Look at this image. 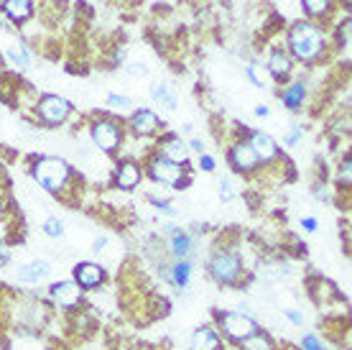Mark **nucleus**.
<instances>
[{
	"mask_svg": "<svg viewBox=\"0 0 352 350\" xmlns=\"http://www.w3.org/2000/svg\"><path fill=\"white\" fill-rule=\"evenodd\" d=\"M245 74L250 77V82L256 85V88H268V74H265L263 64H248L245 67Z\"/></svg>",
	"mask_w": 352,
	"mask_h": 350,
	"instance_id": "nucleus-25",
	"label": "nucleus"
},
{
	"mask_svg": "<svg viewBox=\"0 0 352 350\" xmlns=\"http://www.w3.org/2000/svg\"><path fill=\"white\" fill-rule=\"evenodd\" d=\"M240 350H278L276 348V342H273V338L268 333H253L250 338H245L243 342H238Z\"/></svg>",
	"mask_w": 352,
	"mask_h": 350,
	"instance_id": "nucleus-22",
	"label": "nucleus"
},
{
	"mask_svg": "<svg viewBox=\"0 0 352 350\" xmlns=\"http://www.w3.org/2000/svg\"><path fill=\"white\" fill-rule=\"evenodd\" d=\"M301 6L311 18H319L332 10V0H301Z\"/></svg>",
	"mask_w": 352,
	"mask_h": 350,
	"instance_id": "nucleus-24",
	"label": "nucleus"
},
{
	"mask_svg": "<svg viewBox=\"0 0 352 350\" xmlns=\"http://www.w3.org/2000/svg\"><path fill=\"white\" fill-rule=\"evenodd\" d=\"M143 179V169L135 164V161H118V167H115L113 172V182L118 189H125V192H131V189H135L138 184H141Z\"/></svg>",
	"mask_w": 352,
	"mask_h": 350,
	"instance_id": "nucleus-13",
	"label": "nucleus"
},
{
	"mask_svg": "<svg viewBox=\"0 0 352 350\" xmlns=\"http://www.w3.org/2000/svg\"><path fill=\"white\" fill-rule=\"evenodd\" d=\"M89 138L95 143V149L113 156L123 149V125H118V121H110V118H97L89 125Z\"/></svg>",
	"mask_w": 352,
	"mask_h": 350,
	"instance_id": "nucleus-5",
	"label": "nucleus"
},
{
	"mask_svg": "<svg viewBox=\"0 0 352 350\" xmlns=\"http://www.w3.org/2000/svg\"><path fill=\"white\" fill-rule=\"evenodd\" d=\"M0 169H3V161H0Z\"/></svg>",
	"mask_w": 352,
	"mask_h": 350,
	"instance_id": "nucleus-41",
	"label": "nucleus"
},
{
	"mask_svg": "<svg viewBox=\"0 0 352 350\" xmlns=\"http://www.w3.org/2000/svg\"><path fill=\"white\" fill-rule=\"evenodd\" d=\"M286 44H289V56H294L296 61L301 64H317L322 56L327 54V34L324 28L314 26V23H309V21H299V23H294L286 36Z\"/></svg>",
	"mask_w": 352,
	"mask_h": 350,
	"instance_id": "nucleus-1",
	"label": "nucleus"
},
{
	"mask_svg": "<svg viewBox=\"0 0 352 350\" xmlns=\"http://www.w3.org/2000/svg\"><path fill=\"white\" fill-rule=\"evenodd\" d=\"M148 176L156 184H164V187H171V189H186V184L192 182V174H189V167H182V164H174L164 156H151L148 158Z\"/></svg>",
	"mask_w": 352,
	"mask_h": 350,
	"instance_id": "nucleus-4",
	"label": "nucleus"
},
{
	"mask_svg": "<svg viewBox=\"0 0 352 350\" xmlns=\"http://www.w3.org/2000/svg\"><path fill=\"white\" fill-rule=\"evenodd\" d=\"M304 100H307V85L296 79V82H289L286 88L281 90V103L289 110H301L304 107Z\"/></svg>",
	"mask_w": 352,
	"mask_h": 350,
	"instance_id": "nucleus-20",
	"label": "nucleus"
},
{
	"mask_svg": "<svg viewBox=\"0 0 352 350\" xmlns=\"http://www.w3.org/2000/svg\"><path fill=\"white\" fill-rule=\"evenodd\" d=\"M107 105L118 107V110H128V107H133V97L128 95H107Z\"/></svg>",
	"mask_w": 352,
	"mask_h": 350,
	"instance_id": "nucleus-28",
	"label": "nucleus"
},
{
	"mask_svg": "<svg viewBox=\"0 0 352 350\" xmlns=\"http://www.w3.org/2000/svg\"><path fill=\"white\" fill-rule=\"evenodd\" d=\"M8 258H10V254H8V248L0 243V266H6L8 263Z\"/></svg>",
	"mask_w": 352,
	"mask_h": 350,
	"instance_id": "nucleus-39",
	"label": "nucleus"
},
{
	"mask_svg": "<svg viewBox=\"0 0 352 350\" xmlns=\"http://www.w3.org/2000/svg\"><path fill=\"white\" fill-rule=\"evenodd\" d=\"M44 233L49 238H62L64 236V223L59 218H46L44 220Z\"/></svg>",
	"mask_w": 352,
	"mask_h": 350,
	"instance_id": "nucleus-27",
	"label": "nucleus"
},
{
	"mask_svg": "<svg viewBox=\"0 0 352 350\" xmlns=\"http://www.w3.org/2000/svg\"><path fill=\"white\" fill-rule=\"evenodd\" d=\"M301 136H304V125H291L289 131H286V136H283V143L286 146H296Z\"/></svg>",
	"mask_w": 352,
	"mask_h": 350,
	"instance_id": "nucleus-30",
	"label": "nucleus"
},
{
	"mask_svg": "<svg viewBox=\"0 0 352 350\" xmlns=\"http://www.w3.org/2000/svg\"><path fill=\"white\" fill-rule=\"evenodd\" d=\"M350 154H347V156L342 158V164H340V179H342L344 182V187H350Z\"/></svg>",
	"mask_w": 352,
	"mask_h": 350,
	"instance_id": "nucleus-32",
	"label": "nucleus"
},
{
	"mask_svg": "<svg viewBox=\"0 0 352 350\" xmlns=\"http://www.w3.org/2000/svg\"><path fill=\"white\" fill-rule=\"evenodd\" d=\"M72 281H74L82 291H92L105 281V269L95 261H82L72 269Z\"/></svg>",
	"mask_w": 352,
	"mask_h": 350,
	"instance_id": "nucleus-10",
	"label": "nucleus"
},
{
	"mask_svg": "<svg viewBox=\"0 0 352 350\" xmlns=\"http://www.w3.org/2000/svg\"><path fill=\"white\" fill-rule=\"evenodd\" d=\"M189 149L197 151V154H204V141L202 138H194L192 143H189Z\"/></svg>",
	"mask_w": 352,
	"mask_h": 350,
	"instance_id": "nucleus-37",
	"label": "nucleus"
},
{
	"mask_svg": "<svg viewBox=\"0 0 352 350\" xmlns=\"http://www.w3.org/2000/svg\"><path fill=\"white\" fill-rule=\"evenodd\" d=\"M283 315L289 317V322H294L296 327H301V325H304V315H301L299 309H286Z\"/></svg>",
	"mask_w": 352,
	"mask_h": 350,
	"instance_id": "nucleus-35",
	"label": "nucleus"
},
{
	"mask_svg": "<svg viewBox=\"0 0 352 350\" xmlns=\"http://www.w3.org/2000/svg\"><path fill=\"white\" fill-rule=\"evenodd\" d=\"M207 271L220 287H235L245 276V261L232 248H217L207 263Z\"/></svg>",
	"mask_w": 352,
	"mask_h": 350,
	"instance_id": "nucleus-3",
	"label": "nucleus"
},
{
	"mask_svg": "<svg viewBox=\"0 0 352 350\" xmlns=\"http://www.w3.org/2000/svg\"><path fill=\"white\" fill-rule=\"evenodd\" d=\"M36 118L46 125H62L72 113V103L67 97H59V95H41L36 100Z\"/></svg>",
	"mask_w": 352,
	"mask_h": 350,
	"instance_id": "nucleus-7",
	"label": "nucleus"
},
{
	"mask_svg": "<svg viewBox=\"0 0 352 350\" xmlns=\"http://www.w3.org/2000/svg\"><path fill=\"white\" fill-rule=\"evenodd\" d=\"M151 97H153L156 103H161L164 107H168V110H174L176 103H179V100H176V95L171 92V88H168V85H164V82H156V85L151 88Z\"/></svg>",
	"mask_w": 352,
	"mask_h": 350,
	"instance_id": "nucleus-23",
	"label": "nucleus"
},
{
	"mask_svg": "<svg viewBox=\"0 0 352 350\" xmlns=\"http://www.w3.org/2000/svg\"><path fill=\"white\" fill-rule=\"evenodd\" d=\"M192 271H194V263L192 258H174L171 263H166L161 274H164V281L171 284L174 289H186L189 281H192Z\"/></svg>",
	"mask_w": 352,
	"mask_h": 350,
	"instance_id": "nucleus-12",
	"label": "nucleus"
},
{
	"mask_svg": "<svg viewBox=\"0 0 352 350\" xmlns=\"http://www.w3.org/2000/svg\"><path fill=\"white\" fill-rule=\"evenodd\" d=\"M199 169L202 172H214V158L210 154H199Z\"/></svg>",
	"mask_w": 352,
	"mask_h": 350,
	"instance_id": "nucleus-34",
	"label": "nucleus"
},
{
	"mask_svg": "<svg viewBox=\"0 0 352 350\" xmlns=\"http://www.w3.org/2000/svg\"><path fill=\"white\" fill-rule=\"evenodd\" d=\"M228 161H230V167L243 176H253L258 169H261V161H258L253 146L248 143V138L232 141V146H230V151H228Z\"/></svg>",
	"mask_w": 352,
	"mask_h": 350,
	"instance_id": "nucleus-8",
	"label": "nucleus"
},
{
	"mask_svg": "<svg viewBox=\"0 0 352 350\" xmlns=\"http://www.w3.org/2000/svg\"><path fill=\"white\" fill-rule=\"evenodd\" d=\"M159 128H161V118L153 113V110H148V107H141V110H135V113L131 115V131L135 133V136H141V138L153 136Z\"/></svg>",
	"mask_w": 352,
	"mask_h": 350,
	"instance_id": "nucleus-15",
	"label": "nucleus"
},
{
	"mask_svg": "<svg viewBox=\"0 0 352 350\" xmlns=\"http://www.w3.org/2000/svg\"><path fill=\"white\" fill-rule=\"evenodd\" d=\"M3 13L16 21V23H23L34 16V3L31 0H3Z\"/></svg>",
	"mask_w": 352,
	"mask_h": 350,
	"instance_id": "nucleus-21",
	"label": "nucleus"
},
{
	"mask_svg": "<svg viewBox=\"0 0 352 350\" xmlns=\"http://www.w3.org/2000/svg\"><path fill=\"white\" fill-rule=\"evenodd\" d=\"M8 59H10V64H16L18 70H26L28 67V54H26V49L21 44H13L8 49Z\"/></svg>",
	"mask_w": 352,
	"mask_h": 350,
	"instance_id": "nucleus-26",
	"label": "nucleus"
},
{
	"mask_svg": "<svg viewBox=\"0 0 352 350\" xmlns=\"http://www.w3.org/2000/svg\"><path fill=\"white\" fill-rule=\"evenodd\" d=\"M49 271H52L49 261H38V258H36V261L18 269V281H21V284H38V281H44L46 276H49Z\"/></svg>",
	"mask_w": 352,
	"mask_h": 350,
	"instance_id": "nucleus-19",
	"label": "nucleus"
},
{
	"mask_svg": "<svg viewBox=\"0 0 352 350\" xmlns=\"http://www.w3.org/2000/svg\"><path fill=\"white\" fill-rule=\"evenodd\" d=\"M105 245H107V238L105 236L97 238V240H95V248H92V251H95V254H100V251H105Z\"/></svg>",
	"mask_w": 352,
	"mask_h": 350,
	"instance_id": "nucleus-38",
	"label": "nucleus"
},
{
	"mask_svg": "<svg viewBox=\"0 0 352 350\" xmlns=\"http://www.w3.org/2000/svg\"><path fill=\"white\" fill-rule=\"evenodd\" d=\"M301 228L307 230V233H314V230L319 228V223H317V218H301Z\"/></svg>",
	"mask_w": 352,
	"mask_h": 350,
	"instance_id": "nucleus-36",
	"label": "nucleus"
},
{
	"mask_svg": "<svg viewBox=\"0 0 352 350\" xmlns=\"http://www.w3.org/2000/svg\"><path fill=\"white\" fill-rule=\"evenodd\" d=\"M214 317H217V330L230 342H235V345L261 330L256 320L250 315H245V312H217Z\"/></svg>",
	"mask_w": 352,
	"mask_h": 350,
	"instance_id": "nucleus-6",
	"label": "nucleus"
},
{
	"mask_svg": "<svg viewBox=\"0 0 352 350\" xmlns=\"http://www.w3.org/2000/svg\"><path fill=\"white\" fill-rule=\"evenodd\" d=\"M220 197H222V202H230L232 197H235V192H232V182H230V179H222L220 182Z\"/></svg>",
	"mask_w": 352,
	"mask_h": 350,
	"instance_id": "nucleus-33",
	"label": "nucleus"
},
{
	"mask_svg": "<svg viewBox=\"0 0 352 350\" xmlns=\"http://www.w3.org/2000/svg\"><path fill=\"white\" fill-rule=\"evenodd\" d=\"M189 350H225V345H222V338L214 327L202 325V327H197L192 333Z\"/></svg>",
	"mask_w": 352,
	"mask_h": 350,
	"instance_id": "nucleus-17",
	"label": "nucleus"
},
{
	"mask_svg": "<svg viewBox=\"0 0 352 350\" xmlns=\"http://www.w3.org/2000/svg\"><path fill=\"white\" fill-rule=\"evenodd\" d=\"M156 146H159V156L168 158V161H174V164H182V167L189 164V146H186L179 136H174V133L164 136Z\"/></svg>",
	"mask_w": 352,
	"mask_h": 350,
	"instance_id": "nucleus-14",
	"label": "nucleus"
},
{
	"mask_svg": "<svg viewBox=\"0 0 352 350\" xmlns=\"http://www.w3.org/2000/svg\"><path fill=\"white\" fill-rule=\"evenodd\" d=\"M248 143H250V146H253V151H256L261 167H265V164H276V161L281 158V149H278V143H276L268 133L250 131V133H248Z\"/></svg>",
	"mask_w": 352,
	"mask_h": 350,
	"instance_id": "nucleus-11",
	"label": "nucleus"
},
{
	"mask_svg": "<svg viewBox=\"0 0 352 350\" xmlns=\"http://www.w3.org/2000/svg\"><path fill=\"white\" fill-rule=\"evenodd\" d=\"M268 113H271V110H268L265 105H258V107H256V115H258V118H265Z\"/></svg>",
	"mask_w": 352,
	"mask_h": 350,
	"instance_id": "nucleus-40",
	"label": "nucleus"
},
{
	"mask_svg": "<svg viewBox=\"0 0 352 350\" xmlns=\"http://www.w3.org/2000/svg\"><path fill=\"white\" fill-rule=\"evenodd\" d=\"M31 174H34V179L44 187L46 192H54V194H59V197H64V192L69 189L72 179H74L72 167L59 156L34 158V164H31Z\"/></svg>",
	"mask_w": 352,
	"mask_h": 350,
	"instance_id": "nucleus-2",
	"label": "nucleus"
},
{
	"mask_svg": "<svg viewBox=\"0 0 352 350\" xmlns=\"http://www.w3.org/2000/svg\"><path fill=\"white\" fill-rule=\"evenodd\" d=\"M265 72H268L273 79H278V82L289 79L291 72H294V61H291L289 52H286V49H273V52L268 54V64H265Z\"/></svg>",
	"mask_w": 352,
	"mask_h": 350,
	"instance_id": "nucleus-16",
	"label": "nucleus"
},
{
	"mask_svg": "<svg viewBox=\"0 0 352 350\" xmlns=\"http://www.w3.org/2000/svg\"><path fill=\"white\" fill-rule=\"evenodd\" d=\"M168 248H171V256H174V258H192L194 236L179 228L176 233H171V236H168Z\"/></svg>",
	"mask_w": 352,
	"mask_h": 350,
	"instance_id": "nucleus-18",
	"label": "nucleus"
},
{
	"mask_svg": "<svg viewBox=\"0 0 352 350\" xmlns=\"http://www.w3.org/2000/svg\"><path fill=\"white\" fill-rule=\"evenodd\" d=\"M49 297H52V302L59 307V309L74 312V309L82 305L85 291H82L72 279H67V281H56V284H52V287H49Z\"/></svg>",
	"mask_w": 352,
	"mask_h": 350,
	"instance_id": "nucleus-9",
	"label": "nucleus"
},
{
	"mask_svg": "<svg viewBox=\"0 0 352 350\" xmlns=\"http://www.w3.org/2000/svg\"><path fill=\"white\" fill-rule=\"evenodd\" d=\"M148 202H151V205H153V207H156L159 212L168 215V218H174V215H176V210L171 207V205H168L166 200H159V197H153V194H148Z\"/></svg>",
	"mask_w": 352,
	"mask_h": 350,
	"instance_id": "nucleus-31",
	"label": "nucleus"
},
{
	"mask_svg": "<svg viewBox=\"0 0 352 350\" xmlns=\"http://www.w3.org/2000/svg\"><path fill=\"white\" fill-rule=\"evenodd\" d=\"M301 350H327L324 342L319 340L314 333H307L304 338H301Z\"/></svg>",
	"mask_w": 352,
	"mask_h": 350,
	"instance_id": "nucleus-29",
	"label": "nucleus"
}]
</instances>
